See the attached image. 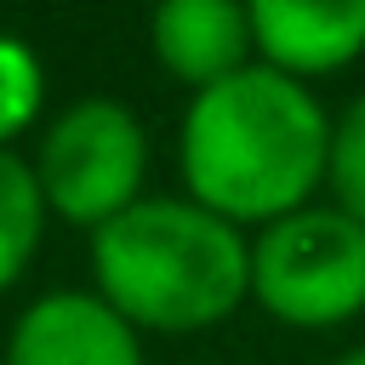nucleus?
Masks as SVG:
<instances>
[{
    "label": "nucleus",
    "mask_w": 365,
    "mask_h": 365,
    "mask_svg": "<svg viewBox=\"0 0 365 365\" xmlns=\"http://www.w3.org/2000/svg\"><path fill=\"white\" fill-rule=\"evenodd\" d=\"M251 302L291 331H336L365 314V222L342 205L291 211L251 240Z\"/></svg>",
    "instance_id": "obj_3"
},
{
    "label": "nucleus",
    "mask_w": 365,
    "mask_h": 365,
    "mask_svg": "<svg viewBox=\"0 0 365 365\" xmlns=\"http://www.w3.org/2000/svg\"><path fill=\"white\" fill-rule=\"evenodd\" d=\"M40 103H46V63H40V51L23 34L0 29V148L40 120Z\"/></svg>",
    "instance_id": "obj_9"
},
{
    "label": "nucleus",
    "mask_w": 365,
    "mask_h": 365,
    "mask_svg": "<svg viewBox=\"0 0 365 365\" xmlns=\"http://www.w3.org/2000/svg\"><path fill=\"white\" fill-rule=\"evenodd\" d=\"M331 365H365V342H359V348H342Z\"/></svg>",
    "instance_id": "obj_11"
},
{
    "label": "nucleus",
    "mask_w": 365,
    "mask_h": 365,
    "mask_svg": "<svg viewBox=\"0 0 365 365\" xmlns=\"http://www.w3.org/2000/svg\"><path fill=\"white\" fill-rule=\"evenodd\" d=\"M34 177L51 217L97 234L143 200L148 131L120 97H80L46 125Z\"/></svg>",
    "instance_id": "obj_4"
},
{
    "label": "nucleus",
    "mask_w": 365,
    "mask_h": 365,
    "mask_svg": "<svg viewBox=\"0 0 365 365\" xmlns=\"http://www.w3.org/2000/svg\"><path fill=\"white\" fill-rule=\"evenodd\" d=\"M46 234V194L29 160L0 148V291L23 279Z\"/></svg>",
    "instance_id": "obj_8"
},
{
    "label": "nucleus",
    "mask_w": 365,
    "mask_h": 365,
    "mask_svg": "<svg viewBox=\"0 0 365 365\" xmlns=\"http://www.w3.org/2000/svg\"><path fill=\"white\" fill-rule=\"evenodd\" d=\"M257 63L319 80L365 57V0H251Z\"/></svg>",
    "instance_id": "obj_6"
},
{
    "label": "nucleus",
    "mask_w": 365,
    "mask_h": 365,
    "mask_svg": "<svg viewBox=\"0 0 365 365\" xmlns=\"http://www.w3.org/2000/svg\"><path fill=\"white\" fill-rule=\"evenodd\" d=\"M336 205L348 217L365 222V91L336 114V131H331V182Z\"/></svg>",
    "instance_id": "obj_10"
},
{
    "label": "nucleus",
    "mask_w": 365,
    "mask_h": 365,
    "mask_svg": "<svg viewBox=\"0 0 365 365\" xmlns=\"http://www.w3.org/2000/svg\"><path fill=\"white\" fill-rule=\"evenodd\" d=\"M91 279L137 331L188 336L251 297V240L188 194H143L91 234Z\"/></svg>",
    "instance_id": "obj_2"
},
{
    "label": "nucleus",
    "mask_w": 365,
    "mask_h": 365,
    "mask_svg": "<svg viewBox=\"0 0 365 365\" xmlns=\"http://www.w3.org/2000/svg\"><path fill=\"white\" fill-rule=\"evenodd\" d=\"M148 46L160 68L194 91H211L257 63L251 6L234 0H165L148 17Z\"/></svg>",
    "instance_id": "obj_7"
},
{
    "label": "nucleus",
    "mask_w": 365,
    "mask_h": 365,
    "mask_svg": "<svg viewBox=\"0 0 365 365\" xmlns=\"http://www.w3.org/2000/svg\"><path fill=\"white\" fill-rule=\"evenodd\" d=\"M331 131L336 120L302 80L251 63L188 97L177 131L182 188L234 228H268L308 211L331 182Z\"/></svg>",
    "instance_id": "obj_1"
},
{
    "label": "nucleus",
    "mask_w": 365,
    "mask_h": 365,
    "mask_svg": "<svg viewBox=\"0 0 365 365\" xmlns=\"http://www.w3.org/2000/svg\"><path fill=\"white\" fill-rule=\"evenodd\" d=\"M6 365H143V331L97 291H46L17 314Z\"/></svg>",
    "instance_id": "obj_5"
}]
</instances>
